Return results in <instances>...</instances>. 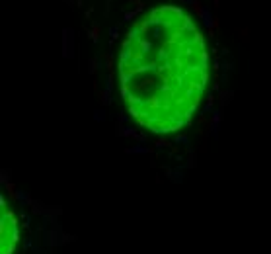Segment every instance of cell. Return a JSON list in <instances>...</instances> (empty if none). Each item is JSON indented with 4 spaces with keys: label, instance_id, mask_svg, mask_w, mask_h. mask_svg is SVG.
Listing matches in <instances>:
<instances>
[{
    "label": "cell",
    "instance_id": "6da1fadb",
    "mask_svg": "<svg viewBox=\"0 0 271 254\" xmlns=\"http://www.w3.org/2000/svg\"><path fill=\"white\" fill-rule=\"evenodd\" d=\"M119 94L142 129L158 135L189 125L209 82V51L201 28L183 8L160 4L121 43Z\"/></svg>",
    "mask_w": 271,
    "mask_h": 254
}]
</instances>
